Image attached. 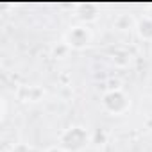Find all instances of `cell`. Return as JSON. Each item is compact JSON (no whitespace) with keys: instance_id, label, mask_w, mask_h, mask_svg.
Masks as SVG:
<instances>
[{"instance_id":"cell-9","label":"cell","mask_w":152,"mask_h":152,"mask_svg":"<svg viewBox=\"0 0 152 152\" xmlns=\"http://www.w3.org/2000/svg\"><path fill=\"white\" fill-rule=\"evenodd\" d=\"M68 54H70V48L66 47L64 41H59V43H56V45L52 47V56H54L56 59H64Z\"/></svg>"},{"instance_id":"cell-11","label":"cell","mask_w":152,"mask_h":152,"mask_svg":"<svg viewBox=\"0 0 152 152\" xmlns=\"http://www.w3.org/2000/svg\"><path fill=\"white\" fill-rule=\"evenodd\" d=\"M11 152H34V150H32V147H31L29 143L20 141V143H15V145L11 147Z\"/></svg>"},{"instance_id":"cell-8","label":"cell","mask_w":152,"mask_h":152,"mask_svg":"<svg viewBox=\"0 0 152 152\" xmlns=\"http://www.w3.org/2000/svg\"><path fill=\"white\" fill-rule=\"evenodd\" d=\"M115 29L120 31V32H125V31H131L132 27H136V22L131 15H118L116 20H115Z\"/></svg>"},{"instance_id":"cell-14","label":"cell","mask_w":152,"mask_h":152,"mask_svg":"<svg viewBox=\"0 0 152 152\" xmlns=\"http://www.w3.org/2000/svg\"><path fill=\"white\" fill-rule=\"evenodd\" d=\"M145 127L152 131V116H148V118H145Z\"/></svg>"},{"instance_id":"cell-6","label":"cell","mask_w":152,"mask_h":152,"mask_svg":"<svg viewBox=\"0 0 152 152\" xmlns=\"http://www.w3.org/2000/svg\"><path fill=\"white\" fill-rule=\"evenodd\" d=\"M75 16L83 22V25H86V23L95 22V20L99 18V9H97V6H93V4H83V6H79L77 15H75Z\"/></svg>"},{"instance_id":"cell-1","label":"cell","mask_w":152,"mask_h":152,"mask_svg":"<svg viewBox=\"0 0 152 152\" xmlns=\"http://www.w3.org/2000/svg\"><path fill=\"white\" fill-rule=\"evenodd\" d=\"M91 143V134L81 127V125H72L64 129L59 134V147H63L66 152H83Z\"/></svg>"},{"instance_id":"cell-10","label":"cell","mask_w":152,"mask_h":152,"mask_svg":"<svg viewBox=\"0 0 152 152\" xmlns=\"http://www.w3.org/2000/svg\"><path fill=\"white\" fill-rule=\"evenodd\" d=\"M107 141V134H106V131L104 129H97V131H93L91 132V143L93 145H104Z\"/></svg>"},{"instance_id":"cell-4","label":"cell","mask_w":152,"mask_h":152,"mask_svg":"<svg viewBox=\"0 0 152 152\" xmlns=\"http://www.w3.org/2000/svg\"><path fill=\"white\" fill-rule=\"evenodd\" d=\"M43 97V90L39 86H22L18 90V99L22 102H39Z\"/></svg>"},{"instance_id":"cell-15","label":"cell","mask_w":152,"mask_h":152,"mask_svg":"<svg viewBox=\"0 0 152 152\" xmlns=\"http://www.w3.org/2000/svg\"><path fill=\"white\" fill-rule=\"evenodd\" d=\"M6 109H7L6 107V99H2V120L6 118Z\"/></svg>"},{"instance_id":"cell-2","label":"cell","mask_w":152,"mask_h":152,"mask_svg":"<svg viewBox=\"0 0 152 152\" xmlns=\"http://www.w3.org/2000/svg\"><path fill=\"white\" fill-rule=\"evenodd\" d=\"M102 109L113 116H120V115H125L129 109H131V100L129 97L125 95L124 90H111V91H106L102 95Z\"/></svg>"},{"instance_id":"cell-12","label":"cell","mask_w":152,"mask_h":152,"mask_svg":"<svg viewBox=\"0 0 152 152\" xmlns=\"http://www.w3.org/2000/svg\"><path fill=\"white\" fill-rule=\"evenodd\" d=\"M107 84H109V86H107L106 91H111V90H122V83H120L118 79H109Z\"/></svg>"},{"instance_id":"cell-3","label":"cell","mask_w":152,"mask_h":152,"mask_svg":"<svg viewBox=\"0 0 152 152\" xmlns=\"http://www.w3.org/2000/svg\"><path fill=\"white\" fill-rule=\"evenodd\" d=\"M63 41L70 50H84L91 43V31L88 25H72L63 34Z\"/></svg>"},{"instance_id":"cell-13","label":"cell","mask_w":152,"mask_h":152,"mask_svg":"<svg viewBox=\"0 0 152 152\" xmlns=\"http://www.w3.org/2000/svg\"><path fill=\"white\" fill-rule=\"evenodd\" d=\"M45 152H66L63 147H59V145H54V147H48Z\"/></svg>"},{"instance_id":"cell-16","label":"cell","mask_w":152,"mask_h":152,"mask_svg":"<svg viewBox=\"0 0 152 152\" xmlns=\"http://www.w3.org/2000/svg\"><path fill=\"white\" fill-rule=\"evenodd\" d=\"M147 16H148V18H152V11H150V13H148V15H147Z\"/></svg>"},{"instance_id":"cell-7","label":"cell","mask_w":152,"mask_h":152,"mask_svg":"<svg viewBox=\"0 0 152 152\" xmlns=\"http://www.w3.org/2000/svg\"><path fill=\"white\" fill-rule=\"evenodd\" d=\"M132 61V54L127 48H115L111 54V63L116 68H127Z\"/></svg>"},{"instance_id":"cell-5","label":"cell","mask_w":152,"mask_h":152,"mask_svg":"<svg viewBox=\"0 0 152 152\" xmlns=\"http://www.w3.org/2000/svg\"><path fill=\"white\" fill-rule=\"evenodd\" d=\"M136 32L143 41H152V18L143 15L141 18L136 20Z\"/></svg>"}]
</instances>
